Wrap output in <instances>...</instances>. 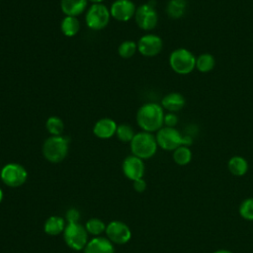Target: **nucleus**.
Returning <instances> with one entry per match:
<instances>
[{"label": "nucleus", "instance_id": "1", "mask_svg": "<svg viewBox=\"0 0 253 253\" xmlns=\"http://www.w3.org/2000/svg\"><path fill=\"white\" fill-rule=\"evenodd\" d=\"M164 109L157 103H145L136 112V123L142 131L154 132L163 126Z\"/></svg>", "mask_w": 253, "mask_h": 253}, {"label": "nucleus", "instance_id": "2", "mask_svg": "<svg viewBox=\"0 0 253 253\" xmlns=\"http://www.w3.org/2000/svg\"><path fill=\"white\" fill-rule=\"evenodd\" d=\"M157 145L163 150L174 151L181 145H190L193 140L189 135H183L178 129L175 127L162 126L159 130L156 131L155 134Z\"/></svg>", "mask_w": 253, "mask_h": 253}, {"label": "nucleus", "instance_id": "3", "mask_svg": "<svg viewBox=\"0 0 253 253\" xmlns=\"http://www.w3.org/2000/svg\"><path fill=\"white\" fill-rule=\"evenodd\" d=\"M68 138L63 135H50L47 137L42 148L45 160L50 163H59L65 159L68 154Z\"/></svg>", "mask_w": 253, "mask_h": 253}, {"label": "nucleus", "instance_id": "4", "mask_svg": "<svg viewBox=\"0 0 253 253\" xmlns=\"http://www.w3.org/2000/svg\"><path fill=\"white\" fill-rule=\"evenodd\" d=\"M129 144L131 154L142 160L154 156L158 147L155 135L147 131H139L135 133Z\"/></svg>", "mask_w": 253, "mask_h": 253}, {"label": "nucleus", "instance_id": "5", "mask_svg": "<svg viewBox=\"0 0 253 253\" xmlns=\"http://www.w3.org/2000/svg\"><path fill=\"white\" fill-rule=\"evenodd\" d=\"M169 64L174 72L181 75L189 74L196 68V57L190 50L180 47L170 53Z\"/></svg>", "mask_w": 253, "mask_h": 253}, {"label": "nucleus", "instance_id": "6", "mask_svg": "<svg viewBox=\"0 0 253 253\" xmlns=\"http://www.w3.org/2000/svg\"><path fill=\"white\" fill-rule=\"evenodd\" d=\"M62 234L65 244L75 251L84 250L89 241L85 226L79 222L67 223Z\"/></svg>", "mask_w": 253, "mask_h": 253}, {"label": "nucleus", "instance_id": "7", "mask_svg": "<svg viewBox=\"0 0 253 253\" xmlns=\"http://www.w3.org/2000/svg\"><path fill=\"white\" fill-rule=\"evenodd\" d=\"M110 18V9L106 5L92 4L85 14V23L89 29L100 31L108 26Z\"/></svg>", "mask_w": 253, "mask_h": 253}, {"label": "nucleus", "instance_id": "8", "mask_svg": "<svg viewBox=\"0 0 253 253\" xmlns=\"http://www.w3.org/2000/svg\"><path fill=\"white\" fill-rule=\"evenodd\" d=\"M0 178L6 186L10 188H18L26 183L28 179V171L23 165L11 162L2 167Z\"/></svg>", "mask_w": 253, "mask_h": 253}, {"label": "nucleus", "instance_id": "9", "mask_svg": "<svg viewBox=\"0 0 253 253\" xmlns=\"http://www.w3.org/2000/svg\"><path fill=\"white\" fill-rule=\"evenodd\" d=\"M134 20L138 28L143 31L153 30L158 23V14L155 9V5L144 3L136 8L134 14Z\"/></svg>", "mask_w": 253, "mask_h": 253}, {"label": "nucleus", "instance_id": "10", "mask_svg": "<svg viewBox=\"0 0 253 253\" xmlns=\"http://www.w3.org/2000/svg\"><path fill=\"white\" fill-rule=\"evenodd\" d=\"M107 238L113 243L123 245L127 243L131 238V230L128 225L121 220H112L106 227Z\"/></svg>", "mask_w": 253, "mask_h": 253}, {"label": "nucleus", "instance_id": "11", "mask_svg": "<svg viewBox=\"0 0 253 253\" xmlns=\"http://www.w3.org/2000/svg\"><path fill=\"white\" fill-rule=\"evenodd\" d=\"M136 43L138 52L143 56L147 57L157 55L158 53H160L163 47V42L161 38L153 34H147L142 36Z\"/></svg>", "mask_w": 253, "mask_h": 253}, {"label": "nucleus", "instance_id": "12", "mask_svg": "<svg viewBox=\"0 0 253 253\" xmlns=\"http://www.w3.org/2000/svg\"><path fill=\"white\" fill-rule=\"evenodd\" d=\"M110 9L111 17L119 22H127L134 17L136 7L131 0H116Z\"/></svg>", "mask_w": 253, "mask_h": 253}, {"label": "nucleus", "instance_id": "13", "mask_svg": "<svg viewBox=\"0 0 253 253\" xmlns=\"http://www.w3.org/2000/svg\"><path fill=\"white\" fill-rule=\"evenodd\" d=\"M122 169L124 175L130 181H134L140 178H143L145 172V166L142 159L134 156H126L122 164Z\"/></svg>", "mask_w": 253, "mask_h": 253}, {"label": "nucleus", "instance_id": "14", "mask_svg": "<svg viewBox=\"0 0 253 253\" xmlns=\"http://www.w3.org/2000/svg\"><path fill=\"white\" fill-rule=\"evenodd\" d=\"M118 125L110 118H103L98 120L93 126V133L96 137L101 139H109L116 134Z\"/></svg>", "mask_w": 253, "mask_h": 253}, {"label": "nucleus", "instance_id": "15", "mask_svg": "<svg viewBox=\"0 0 253 253\" xmlns=\"http://www.w3.org/2000/svg\"><path fill=\"white\" fill-rule=\"evenodd\" d=\"M84 253H115V248L107 237L95 236L86 244Z\"/></svg>", "mask_w": 253, "mask_h": 253}, {"label": "nucleus", "instance_id": "16", "mask_svg": "<svg viewBox=\"0 0 253 253\" xmlns=\"http://www.w3.org/2000/svg\"><path fill=\"white\" fill-rule=\"evenodd\" d=\"M185 104L186 101L184 96L177 92L168 93L161 100V107L167 110L169 113L179 112L184 108Z\"/></svg>", "mask_w": 253, "mask_h": 253}, {"label": "nucleus", "instance_id": "17", "mask_svg": "<svg viewBox=\"0 0 253 253\" xmlns=\"http://www.w3.org/2000/svg\"><path fill=\"white\" fill-rule=\"evenodd\" d=\"M88 0H60V9L65 16L77 17L87 7Z\"/></svg>", "mask_w": 253, "mask_h": 253}, {"label": "nucleus", "instance_id": "18", "mask_svg": "<svg viewBox=\"0 0 253 253\" xmlns=\"http://www.w3.org/2000/svg\"><path fill=\"white\" fill-rule=\"evenodd\" d=\"M66 221L63 217L58 215H51L46 218L43 224V231L49 236H56L63 233Z\"/></svg>", "mask_w": 253, "mask_h": 253}, {"label": "nucleus", "instance_id": "19", "mask_svg": "<svg viewBox=\"0 0 253 253\" xmlns=\"http://www.w3.org/2000/svg\"><path fill=\"white\" fill-rule=\"evenodd\" d=\"M80 30V22L77 17L73 16H64L60 22V31L61 33L68 38L74 37Z\"/></svg>", "mask_w": 253, "mask_h": 253}, {"label": "nucleus", "instance_id": "20", "mask_svg": "<svg viewBox=\"0 0 253 253\" xmlns=\"http://www.w3.org/2000/svg\"><path fill=\"white\" fill-rule=\"evenodd\" d=\"M227 167L229 172L237 177L243 176L248 171V162L242 156H232L227 163Z\"/></svg>", "mask_w": 253, "mask_h": 253}, {"label": "nucleus", "instance_id": "21", "mask_svg": "<svg viewBox=\"0 0 253 253\" xmlns=\"http://www.w3.org/2000/svg\"><path fill=\"white\" fill-rule=\"evenodd\" d=\"M186 9V0H170L166 6V13L172 19H180L185 15Z\"/></svg>", "mask_w": 253, "mask_h": 253}, {"label": "nucleus", "instance_id": "22", "mask_svg": "<svg viewBox=\"0 0 253 253\" xmlns=\"http://www.w3.org/2000/svg\"><path fill=\"white\" fill-rule=\"evenodd\" d=\"M173 160L177 165L185 166L192 160V151L186 145H181L173 151Z\"/></svg>", "mask_w": 253, "mask_h": 253}, {"label": "nucleus", "instance_id": "23", "mask_svg": "<svg viewBox=\"0 0 253 253\" xmlns=\"http://www.w3.org/2000/svg\"><path fill=\"white\" fill-rule=\"evenodd\" d=\"M215 64L214 57L211 53H202L196 57V68L200 72H209L211 71Z\"/></svg>", "mask_w": 253, "mask_h": 253}, {"label": "nucleus", "instance_id": "24", "mask_svg": "<svg viewBox=\"0 0 253 253\" xmlns=\"http://www.w3.org/2000/svg\"><path fill=\"white\" fill-rule=\"evenodd\" d=\"M45 128L50 135H61L64 130L63 121L59 117L51 116L45 122Z\"/></svg>", "mask_w": 253, "mask_h": 253}, {"label": "nucleus", "instance_id": "25", "mask_svg": "<svg viewBox=\"0 0 253 253\" xmlns=\"http://www.w3.org/2000/svg\"><path fill=\"white\" fill-rule=\"evenodd\" d=\"M85 228L88 232V234L95 236H100V234H102L105 230L107 225L105 224V222L97 217H92L90 219H88L85 223Z\"/></svg>", "mask_w": 253, "mask_h": 253}, {"label": "nucleus", "instance_id": "26", "mask_svg": "<svg viewBox=\"0 0 253 253\" xmlns=\"http://www.w3.org/2000/svg\"><path fill=\"white\" fill-rule=\"evenodd\" d=\"M137 50V43L133 41H124L118 47V53L122 58H130Z\"/></svg>", "mask_w": 253, "mask_h": 253}, {"label": "nucleus", "instance_id": "27", "mask_svg": "<svg viewBox=\"0 0 253 253\" xmlns=\"http://www.w3.org/2000/svg\"><path fill=\"white\" fill-rule=\"evenodd\" d=\"M133 128L127 124H121L118 125L116 135L118 139L122 142H130L134 136Z\"/></svg>", "mask_w": 253, "mask_h": 253}, {"label": "nucleus", "instance_id": "28", "mask_svg": "<svg viewBox=\"0 0 253 253\" xmlns=\"http://www.w3.org/2000/svg\"><path fill=\"white\" fill-rule=\"evenodd\" d=\"M239 214L246 220H253V197L245 199L239 206Z\"/></svg>", "mask_w": 253, "mask_h": 253}, {"label": "nucleus", "instance_id": "29", "mask_svg": "<svg viewBox=\"0 0 253 253\" xmlns=\"http://www.w3.org/2000/svg\"><path fill=\"white\" fill-rule=\"evenodd\" d=\"M65 221L66 223H76L79 222L80 220V212L77 209L75 208H71L69 210H67L66 213H65Z\"/></svg>", "mask_w": 253, "mask_h": 253}, {"label": "nucleus", "instance_id": "30", "mask_svg": "<svg viewBox=\"0 0 253 253\" xmlns=\"http://www.w3.org/2000/svg\"><path fill=\"white\" fill-rule=\"evenodd\" d=\"M178 124V117L175 115V113H167L164 115L163 119V126L168 127H175V126Z\"/></svg>", "mask_w": 253, "mask_h": 253}, {"label": "nucleus", "instance_id": "31", "mask_svg": "<svg viewBox=\"0 0 253 253\" xmlns=\"http://www.w3.org/2000/svg\"><path fill=\"white\" fill-rule=\"evenodd\" d=\"M132 187L134 189L135 192L137 193H143L145 190H146V182L144 181L143 178H140V179H137V180H134L132 181Z\"/></svg>", "mask_w": 253, "mask_h": 253}, {"label": "nucleus", "instance_id": "32", "mask_svg": "<svg viewBox=\"0 0 253 253\" xmlns=\"http://www.w3.org/2000/svg\"><path fill=\"white\" fill-rule=\"evenodd\" d=\"M212 253H233V252H231L230 250H227V249H218Z\"/></svg>", "mask_w": 253, "mask_h": 253}, {"label": "nucleus", "instance_id": "33", "mask_svg": "<svg viewBox=\"0 0 253 253\" xmlns=\"http://www.w3.org/2000/svg\"><path fill=\"white\" fill-rule=\"evenodd\" d=\"M90 2H92L93 4H100V3H103L104 0H88Z\"/></svg>", "mask_w": 253, "mask_h": 253}, {"label": "nucleus", "instance_id": "34", "mask_svg": "<svg viewBox=\"0 0 253 253\" xmlns=\"http://www.w3.org/2000/svg\"><path fill=\"white\" fill-rule=\"evenodd\" d=\"M3 198H4V193H3V190L0 188V204L3 201Z\"/></svg>", "mask_w": 253, "mask_h": 253}]
</instances>
